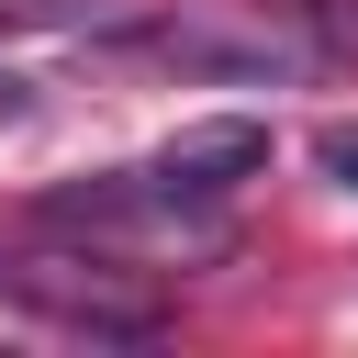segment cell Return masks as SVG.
<instances>
[{
    "mask_svg": "<svg viewBox=\"0 0 358 358\" xmlns=\"http://www.w3.org/2000/svg\"><path fill=\"white\" fill-rule=\"evenodd\" d=\"M0 22H67V0H0Z\"/></svg>",
    "mask_w": 358,
    "mask_h": 358,
    "instance_id": "3957f363",
    "label": "cell"
},
{
    "mask_svg": "<svg viewBox=\"0 0 358 358\" xmlns=\"http://www.w3.org/2000/svg\"><path fill=\"white\" fill-rule=\"evenodd\" d=\"M268 168V123H246V112H224V123H190V134H168L157 157H145V190L168 201V213H213L224 190H246Z\"/></svg>",
    "mask_w": 358,
    "mask_h": 358,
    "instance_id": "6da1fadb",
    "label": "cell"
},
{
    "mask_svg": "<svg viewBox=\"0 0 358 358\" xmlns=\"http://www.w3.org/2000/svg\"><path fill=\"white\" fill-rule=\"evenodd\" d=\"M313 168H324L336 190H358V123H324V134H313Z\"/></svg>",
    "mask_w": 358,
    "mask_h": 358,
    "instance_id": "7a4b0ae2",
    "label": "cell"
},
{
    "mask_svg": "<svg viewBox=\"0 0 358 358\" xmlns=\"http://www.w3.org/2000/svg\"><path fill=\"white\" fill-rule=\"evenodd\" d=\"M22 101H34V90H22V78H11V67H0V112H22Z\"/></svg>",
    "mask_w": 358,
    "mask_h": 358,
    "instance_id": "277c9868",
    "label": "cell"
}]
</instances>
